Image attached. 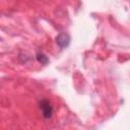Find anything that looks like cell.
<instances>
[{
    "mask_svg": "<svg viewBox=\"0 0 130 130\" xmlns=\"http://www.w3.org/2000/svg\"><path fill=\"white\" fill-rule=\"evenodd\" d=\"M37 59H38V61H39L41 64H43V65H46V64L49 62L48 57H47L46 55H44L43 53H38V54H37Z\"/></svg>",
    "mask_w": 130,
    "mask_h": 130,
    "instance_id": "cell-3",
    "label": "cell"
},
{
    "mask_svg": "<svg viewBox=\"0 0 130 130\" xmlns=\"http://www.w3.org/2000/svg\"><path fill=\"white\" fill-rule=\"evenodd\" d=\"M56 43L60 48H66L70 43V36L66 32H61L56 37Z\"/></svg>",
    "mask_w": 130,
    "mask_h": 130,
    "instance_id": "cell-2",
    "label": "cell"
},
{
    "mask_svg": "<svg viewBox=\"0 0 130 130\" xmlns=\"http://www.w3.org/2000/svg\"><path fill=\"white\" fill-rule=\"evenodd\" d=\"M40 110L42 112V115L44 116V118L48 119L52 117L53 114V107L51 105V103L47 100H42L40 102Z\"/></svg>",
    "mask_w": 130,
    "mask_h": 130,
    "instance_id": "cell-1",
    "label": "cell"
}]
</instances>
